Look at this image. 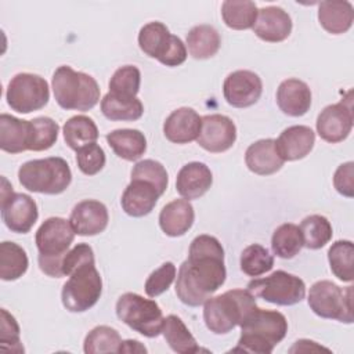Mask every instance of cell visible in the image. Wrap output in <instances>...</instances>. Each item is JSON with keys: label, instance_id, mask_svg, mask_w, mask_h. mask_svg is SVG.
Instances as JSON below:
<instances>
[{"label": "cell", "instance_id": "6da1fadb", "mask_svg": "<svg viewBox=\"0 0 354 354\" xmlns=\"http://www.w3.org/2000/svg\"><path fill=\"white\" fill-rule=\"evenodd\" d=\"M225 277L224 249L220 241L212 235H198L189 245L188 259L180 266L176 295L181 303L198 307L221 288Z\"/></svg>", "mask_w": 354, "mask_h": 354}, {"label": "cell", "instance_id": "7a4b0ae2", "mask_svg": "<svg viewBox=\"0 0 354 354\" xmlns=\"http://www.w3.org/2000/svg\"><path fill=\"white\" fill-rule=\"evenodd\" d=\"M241 337L232 351L270 354L288 332L285 315L275 310L253 308L241 322Z\"/></svg>", "mask_w": 354, "mask_h": 354}, {"label": "cell", "instance_id": "3957f363", "mask_svg": "<svg viewBox=\"0 0 354 354\" xmlns=\"http://www.w3.org/2000/svg\"><path fill=\"white\" fill-rule=\"evenodd\" d=\"M256 307V297L248 289H231L223 295L210 296L203 303V321L210 332L225 335L241 325Z\"/></svg>", "mask_w": 354, "mask_h": 354}, {"label": "cell", "instance_id": "277c9868", "mask_svg": "<svg viewBox=\"0 0 354 354\" xmlns=\"http://www.w3.org/2000/svg\"><path fill=\"white\" fill-rule=\"evenodd\" d=\"M53 91L57 104L66 111H90L100 101V86L84 72L61 65L53 75Z\"/></svg>", "mask_w": 354, "mask_h": 354}, {"label": "cell", "instance_id": "5b68a950", "mask_svg": "<svg viewBox=\"0 0 354 354\" xmlns=\"http://www.w3.org/2000/svg\"><path fill=\"white\" fill-rule=\"evenodd\" d=\"M75 239V231L69 220L50 217L36 231V248L39 250L40 270L53 278H62V259Z\"/></svg>", "mask_w": 354, "mask_h": 354}, {"label": "cell", "instance_id": "8992f818", "mask_svg": "<svg viewBox=\"0 0 354 354\" xmlns=\"http://www.w3.org/2000/svg\"><path fill=\"white\" fill-rule=\"evenodd\" d=\"M18 180L28 191L58 195L69 187L72 171L65 159L50 156L25 162L18 170Z\"/></svg>", "mask_w": 354, "mask_h": 354}, {"label": "cell", "instance_id": "52a82bcc", "mask_svg": "<svg viewBox=\"0 0 354 354\" xmlns=\"http://www.w3.org/2000/svg\"><path fill=\"white\" fill-rule=\"evenodd\" d=\"M116 315L123 324L145 337H156L162 333L165 318L155 300L127 292L116 301Z\"/></svg>", "mask_w": 354, "mask_h": 354}, {"label": "cell", "instance_id": "ba28073f", "mask_svg": "<svg viewBox=\"0 0 354 354\" xmlns=\"http://www.w3.org/2000/svg\"><path fill=\"white\" fill-rule=\"evenodd\" d=\"M102 293V279L95 263H84L77 267L62 286L61 300L71 313H83L91 308Z\"/></svg>", "mask_w": 354, "mask_h": 354}, {"label": "cell", "instance_id": "9c48e42d", "mask_svg": "<svg viewBox=\"0 0 354 354\" xmlns=\"http://www.w3.org/2000/svg\"><path fill=\"white\" fill-rule=\"evenodd\" d=\"M307 301L321 318L353 322V286L342 289L332 281H318L310 288Z\"/></svg>", "mask_w": 354, "mask_h": 354}, {"label": "cell", "instance_id": "30bf717a", "mask_svg": "<svg viewBox=\"0 0 354 354\" xmlns=\"http://www.w3.org/2000/svg\"><path fill=\"white\" fill-rule=\"evenodd\" d=\"M138 46L144 54L166 66H178L187 59V47L183 40L171 35L159 21L148 22L140 29Z\"/></svg>", "mask_w": 354, "mask_h": 354}, {"label": "cell", "instance_id": "8fae6325", "mask_svg": "<svg viewBox=\"0 0 354 354\" xmlns=\"http://www.w3.org/2000/svg\"><path fill=\"white\" fill-rule=\"evenodd\" d=\"M254 297L278 306H293L306 296V285L301 278L278 270L264 278H254L246 288Z\"/></svg>", "mask_w": 354, "mask_h": 354}, {"label": "cell", "instance_id": "7c38bea8", "mask_svg": "<svg viewBox=\"0 0 354 354\" xmlns=\"http://www.w3.org/2000/svg\"><path fill=\"white\" fill-rule=\"evenodd\" d=\"M8 106L18 113L41 109L50 100V87L44 77L35 73H17L8 83L6 93Z\"/></svg>", "mask_w": 354, "mask_h": 354}, {"label": "cell", "instance_id": "4fadbf2b", "mask_svg": "<svg viewBox=\"0 0 354 354\" xmlns=\"http://www.w3.org/2000/svg\"><path fill=\"white\" fill-rule=\"evenodd\" d=\"M1 181V217L4 224L12 232H29L39 217L36 202L26 194L14 192L4 177Z\"/></svg>", "mask_w": 354, "mask_h": 354}, {"label": "cell", "instance_id": "5bb4252c", "mask_svg": "<svg viewBox=\"0 0 354 354\" xmlns=\"http://www.w3.org/2000/svg\"><path fill=\"white\" fill-rule=\"evenodd\" d=\"M353 129L351 91L337 104L325 106L317 118L318 136L330 144L340 142L348 137Z\"/></svg>", "mask_w": 354, "mask_h": 354}, {"label": "cell", "instance_id": "9a60e30c", "mask_svg": "<svg viewBox=\"0 0 354 354\" xmlns=\"http://www.w3.org/2000/svg\"><path fill=\"white\" fill-rule=\"evenodd\" d=\"M263 93V83L257 73L246 69L230 73L223 84L225 101L235 108H248L259 101Z\"/></svg>", "mask_w": 354, "mask_h": 354}, {"label": "cell", "instance_id": "2e32d148", "mask_svg": "<svg viewBox=\"0 0 354 354\" xmlns=\"http://www.w3.org/2000/svg\"><path fill=\"white\" fill-rule=\"evenodd\" d=\"M236 140V126L225 115L213 113L202 118L196 142L207 152L220 153L230 149Z\"/></svg>", "mask_w": 354, "mask_h": 354}, {"label": "cell", "instance_id": "e0dca14e", "mask_svg": "<svg viewBox=\"0 0 354 354\" xmlns=\"http://www.w3.org/2000/svg\"><path fill=\"white\" fill-rule=\"evenodd\" d=\"M108 220L109 214L106 206L95 199H86L76 203L69 217L75 234L82 236L101 234L106 228Z\"/></svg>", "mask_w": 354, "mask_h": 354}, {"label": "cell", "instance_id": "ac0fdd59", "mask_svg": "<svg viewBox=\"0 0 354 354\" xmlns=\"http://www.w3.org/2000/svg\"><path fill=\"white\" fill-rule=\"evenodd\" d=\"M253 32L259 39L268 43L283 41L292 32V19L283 8L268 6L257 11Z\"/></svg>", "mask_w": 354, "mask_h": 354}, {"label": "cell", "instance_id": "d6986e66", "mask_svg": "<svg viewBox=\"0 0 354 354\" xmlns=\"http://www.w3.org/2000/svg\"><path fill=\"white\" fill-rule=\"evenodd\" d=\"M202 118L188 106L173 111L163 123L165 137L174 144H188L199 137Z\"/></svg>", "mask_w": 354, "mask_h": 354}, {"label": "cell", "instance_id": "ffe728a7", "mask_svg": "<svg viewBox=\"0 0 354 354\" xmlns=\"http://www.w3.org/2000/svg\"><path fill=\"white\" fill-rule=\"evenodd\" d=\"M162 194L145 180H131L120 199L122 209L131 217H144L152 212Z\"/></svg>", "mask_w": 354, "mask_h": 354}, {"label": "cell", "instance_id": "44dd1931", "mask_svg": "<svg viewBox=\"0 0 354 354\" xmlns=\"http://www.w3.org/2000/svg\"><path fill=\"white\" fill-rule=\"evenodd\" d=\"M315 144V133L303 124L285 129L275 140V148L283 160H299L307 156Z\"/></svg>", "mask_w": 354, "mask_h": 354}, {"label": "cell", "instance_id": "7402d4cb", "mask_svg": "<svg viewBox=\"0 0 354 354\" xmlns=\"http://www.w3.org/2000/svg\"><path fill=\"white\" fill-rule=\"evenodd\" d=\"M277 104L288 116H303L311 106V90L303 80L286 79L278 86Z\"/></svg>", "mask_w": 354, "mask_h": 354}, {"label": "cell", "instance_id": "603a6c76", "mask_svg": "<svg viewBox=\"0 0 354 354\" xmlns=\"http://www.w3.org/2000/svg\"><path fill=\"white\" fill-rule=\"evenodd\" d=\"M213 176L202 162H189L177 173L176 189L184 199H198L212 187Z\"/></svg>", "mask_w": 354, "mask_h": 354}, {"label": "cell", "instance_id": "cb8c5ba5", "mask_svg": "<svg viewBox=\"0 0 354 354\" xmlns=\"http://www.w3.org/2000/svg\"><path fill=\"white\" fill-rule=\"evenodd\" d=\"M245 163L250 171L259 176L277 173L285 163L275 148V140L264 138L250 144L245 152Z\"/></svg>", "mask_w": 354, "mask_h": 354}, {"label": "cell", "instance_id": "d4e9b609", "mask_svg": "<svg viewBox=\"0 0 354 354\" xmlns=\"http://www.w3.org/2000/svg\"><path fill=\"white\" fill-rule=\"evenodd\" d=\"M30 120L18 119L8 113L0 115V148L8 153H21L29 151Z\"/></svg>", "mask_w": 354, "mask_h": 354}, {"label": "cell", "instance_id": "484cf974", "mask_svg": "<svg viewBox=\"0 0 354 354\" xmlns=\"http://www.w3.org/2000/svg\"><path fill=\"white\" fill-rule=\"evenodd\" d=\"M195 218L194 206L188 199H174L159 213V225L169 236H181L192 227Z\"/></svg>", "mask_w": 354, "mask_h": 354}, {"label": "cell", "instance_id": "4316f807", "mask_svg": "<svg viewBox=\"0 0 354 354\" xmlns=\"http://www.w3.org/2000/svg\"><path fill=\"white\" fill-rule=\"evenodd\" d=\"M318 21L321 26L332 35L346 33L354 21L353 4L346 0L321 1L318 7Z\"/></svg>", "mask_w": 354, "mask_h": 354}, {"label": "cell", "instance_id": "83f0119b", "mask_svg": "<svg viewBox=\"0 0 354 354\" xmlns=\"http://www.w3.org/2000/svg\"><path fill=\"white\" fill-rule=\"evenodd\" d=\"M108 145L122 159L133 162L147 151V138L137 129H118L105 136Z\"/></svg>", "mask_w": 354, "mask_h": 354}, {"label": "cell", "instance_id": "f1b7e54d", "mask_svg": "<svg viewBox=\"0 0 354 354\" xmlns=\"http://www.w3.org/2000/svg\"><path fill=\"white\" fill-rule=\"evenodd\" d=\"M162 335L169 344V347L178 354H194L199 351V346L189 332V329L185 326L183 319L174 314L167 315L163 319L162 326Z\"/></svg>", "mask_w": 354, "mask_h": 354}, {"label": "cell", "instance_id": "f546056e", "mask_svg": "<svg viewBox=\"0 0 354 354\" xmlns=\"http://www.w3.org/2000/svg\"><path fill=\"white\" fill-rule=\"evenodd\" d=\"M221 39L212 25H196L187 33V47L192 58L207 59L216 55Z\"/></svg>", "mask_w": 354, "mask_h": 354}, {"label": "cell", "instance_id": "4dcf8cb0", "mask_svg": "<svg viewBox=\"0 0 354 354\" xmlns=\"http://www.w3.org/2000/svg\"><path fill=\"white\" fill-rule=\"evenodd\" d=\"M62 133L66 145L73 151H79L80 148L95 142L98 138L97 124L86 115L69 118L62 127Z\"/></svg>", "mask_w": 354, "mask_h": 354}, {"label": "cell", "instance_id": "1f68e13d", "mask_svg": "<svg viewBox=\"0 0 354 354\" xmlns=\"http://www.w3.org/2000/svg\"><path fill=\"white\" fill-rule=\"evenodd\" d=\"M101 112L109 120H138L144 113L142 102L137 98L118 97L111 93L101 100Z\"/></svg>", "mask_w": 354, "mask_h": 354}, {"label": "cell", "instance_id": "d6a6232c", "mask_svg": "<svg viewBox=\"0 0 354 354\" xmlns=\"http://www.w3.org/2000/svg\"><path fill=\"white\" fill-rule=\"evenodd\" d=\"M257 11V6L249 0H225L221 4V17L224 24L235 30L253 28Z\"/></svg>", "mask_w": 354, "mask_h": 354}, {"label": "cell", "instance_id": "836d02e7", "mask_svg": "<svg viewBox=\"0 0 354 354\" xmlns=\"http://www.w3.org/2000/svg\"><path fill=\"white\" fill-rule=\"evenodd\" d=\"M29 261L26 252L17 243L4 241L0 243V278L15 281L28 270Z\"/></svg>", "mask_w": 354, "mask_h": 354}, {"label": "cell", "instance_id": "e575fe53", "mask_svg": "<svg viewBox=\"0 0 354 354\" xmlns=\"http://www.w3.org/2000/svg\"><path fill=\"white\" fill-rule=\"evenodd\" d=\"M328 261L333 275L343 282L354 279V245L351 241H336L328 250Z\"/></svg>", "mask_w": 354, "mask_h": 354}, {"label": "cell", "instance_id": "d590c367", "mask_svg": "<svg viewBox=\"0 0 354 354\" xmlns=\"http://www.w3.org/2000/svg\"><path fill=\"white\" fill-rule=\"evenodd\" d=\"M300 232L303 238V246L308 249H321L332 239V225L325 216L311 214L301 220Z\"/></svg>", "mask_w": 354, "mask_h": 354}, {"label": "cell", "instance_id": "8d00e7d4", "mask_svg": "<svg viewBox=\"0 0 354 354\" xmlns=\"http://www.w3.org/2000/svg\"><path fill=\"white\" fill-rule=\"evenodd\" d=\"M303 248L299 225L293 223L281 224L272 234L271 249L281 259H293Z\"/></svg>", "mask_w": 354, "mask_h": 354}, {"label": "cell", "instance_id": "74e56055", "mask_svg": "<svg viewBox=\"0 0 354 354\" xmlns=\"http://www.w3.org/2000/svg\"><path fill=\"white\" fill-rule=\"evenodd\" d=\"M120 344H122V339L116 329L106 325H100L93 328L86 335L83 350L86 354L119 353Z\"/></svg>", "mask_w": 354, "mask_h": 354}, {"label": "cell", "instance_id": "f35d334b", "mask_svg": "<svg viewBox=\"0 0 354 354\" xmlns=\"http://www.w3.org/2000/svg\"><path fill=\"white\" fill-rule=\"evenodd\" d=\"M272 266V254L259 243L246 246L241 253V270L249 277H260L268 272Z\"/></svg>", "mask_w": 354, "mask_h": 354}, {"label": "cell", "instance_id": "ab89813d", "mask_svg": "<svg viewBox=\"0 0 354 354\" xmlns=\"http://www.w3.org/2000/svg\"><path fill=\"white\" fill-rule=\"evenodd\" d=\"M141 73L134 65H124L115 71L109 80V93L118 97L133 98L140 91Z\"/></svg>", "mask_w": 354, "mask_h": 354}, {"label": "cell", "instance_id": "60d3db41", "mask_svg": "<svg viewBox=\"0 0 354 354\" xmlns=\"http://www.w3.org/2000/svg\"><path fill=\"white\" fill-rule=\"evenodd\" d=\"M32 131H30V144L29 151H46L51 148L57 138L59 126L48 116H39L30 120Z\"/></svg>", "mask_w": 354, "mask_h": 354}, {"label": "cell", "instance_id": "b9f144b4", "mask_svg": "<svg viewBox=\"0 0 354 354\" xmlns=\"http://www.w3.org/2000/svg\"><path fill=\"white\" fill-rule=\"evenodd\" d=\"M131 180H145L153 184L162 195L165 194L169 184L165 166L153 159H144L137 162L131 170Z\"/></svg>", "mask_w": 354, "mask_h": 354}, {"label": "cell", "instance_id": "7bdbcfd3", "mask_svg": "<svg viewBox=\"0 0 354 354\" xmlns=\"http://www.w3.org/2000/svg\"><path fill=\"white\" fill-rule=\"evenodd\" d=\"M105 162H106L105 152L95 142L88 144L80 148L79 151H76L77 167L86 176H94L98 171H101L102 167L105 166Z\"/></svg>", "mask_w": 354, "mask_h": 354}, {"label": "cell", "instance_id": "ee69618b", "mask_svg": "<svg viewBox=\"0 0 354 354\" xmlns=\"http://www.w3.org/2000/svg\"><path fill=\"white\" fill-rule=\"evenodd\" d=\"M176 279V266L171 261L163 263L159 268L152 271L145 281V293L149 297H156L166 292Z\"/></svg>", "mask_w": 354, "mask_h": 354}, {"label": "cell", "instance_id": "f6af8a7d", "mask_svg": "<svg viewBox=\"0 0 354 354\" xmlns=\"http://www.w3.org/2000/svg\"><path fill=\"white\" fill-rule=\"evenodd\" d=\"M0 322V346L3 350L12 353H22L24 347L19 340V326L15 318L6 310L1 308Z\"/></svg>", "mask_w": 354, "mask_h": 354}, {"label": "cell", "instance_id": "bcb514c9", "mask_svg": "<svg viewBox=\"0 0 354 354\" xmlns=\"http://www.w3.org/2000/svg\"><path fill=\"white\" fill-rule=\"evenodd\" d=\"M90 261H94V252L91 246L87 243H77L71 250H68L62 259V275L69 277L77 267Z\"/></svg>", "mask_w": 354, "mask_h": 354}, {"label": "cell", "instance_id": "7dc6e473", "mask_svg": "<svg viewBox=\"0 0 354 354\" xmlns=\"http://www.w3.org/2000/svg\"><path fill=\"white\" fill-rule=\"evenodd\" d=\"M333 185L336 191L347 198L354 196V163H342L333 176Z\"/></svg>", "mask_w": 354, "mask_h": 354}, {"label": "cell", "instance_id": "c3c4849f", "mask_svg": "<svg viewBox=\"0 0 354 354\" xmlns=\"http://www.w3.org/2000/svg\"><path fill=\"white\" fill-rule=\"evenodd\" d=\"M119 353H147L145 346H142L138 340H122Z\"/></svg>", "mask_w": 354, "mask_h": 354}, {"label": "cell", "instance_id": "681fc988", "mask_svg": "<svg viewBox=\"0 0 354 354\" xmlns=\"http://www.w3.org/2000/svg\"><path fill=\"white\" fill-rule=\"evenodd\" d=\"M313 351V350H328V348H325V347H322V346H318L315 342H311V340H304V339H301V340H297L296 343H295V346L289 350V353H295V351Z\"/></svg>", "mask_w": 354, "mask_h": 354}]
</instances>
